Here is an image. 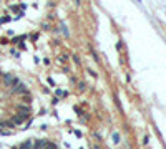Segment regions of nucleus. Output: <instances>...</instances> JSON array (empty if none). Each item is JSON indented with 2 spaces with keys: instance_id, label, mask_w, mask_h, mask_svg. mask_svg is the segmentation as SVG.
<instances>
[{
  "instance_id": "obj_1",
  "label": "nucleus",
  "mask_w": 166,
  "mask_h": 149,
  "mask_svg": "<svg viewBox=\"0 0 166 149\" xmlns=\"http://www.w3.org/2000/svg\"><path fill=\"white\" fill-rule=\"evenodd\" d=\"M3 81H5V84H8V86H15L17 83H20L18 78L13 76V74H3Z\"/></svg>"
},
{
  "instance_id": "obj_2",
  "label": "nucleus",
  "mask_w": 166,
  "mask_h": 149,
  "mask_svg": "<svg viewBox=\"0 0 166 149\" xmlns=\"http://www.w3.org/2000/svg\"><path fill=\"white\" fill-rule=\"evenodd\" d=\"M12 88H13V93H17V94H25V93H28L27 86L23 83H17L15 86H12Z\"/></svg>"
},
{
  "instance_id": "obj_3",
  "label": "nucleus",
  "mask_w": 166,
  "mask_h": 149,
  "mask_svg": "<svg viewBox=\"0 0 166 149\" xmlns=\"http://www.w3.org/2000/svg\"><path fill=\"white\" fill-rule=\"evenodd\" d=\"M45 144H47V141L45 139H40V141H35V144L32 146V149H43Z\"/></svg>"
},
{
  "instance_id": "obj_4",
  "label": "nucleus",
  "mask_w": 166,
  "mask_h": 149,
  "mask_svg": "<svg viewBox=\"0 0 166 149\" xmlns=\"http://www.w3.org/2000/svg\"><path fill=\"white\" fill-rule=\"evenodd\" d=\"M32 144H33V141H25L18 146V149H32Z\"/></svg>"
},
{
  "instance_id": "obj_5",
  "label": "nucleus",
  "mask_w": 166,
  "mask_h": 149,
  "mask_svg": "<svg viewBox=\"0 0 166 149\" xmlns=\"http://www.w3.org/2000/svg\"><path fill=\"white\" fill-rule=\"evenodd\" d=\"M18 109H20V113H30V108H28V104H20Z\"/></svg>"
},
{
  "instance_id": "obj_6",
  "label": "nucleus",
  "mask_w": 166,
  "mask_h": 149,
  "mask_svg": "<svg viewBox=\"0 0 166 149\" xmlns=\"http://www.w3.org/2000/svg\"><path fill=\"white\" fill-rule=\"evenodd\" d=\"M43 149H56V144H53V143H47Z\"/></svg>"
},
{
  "instance_id": "obj_7",
  "label": "nucleus",
  "mask_w": 166,
  "mask_h": 149,
  "mask_svg": "<svg viewBox=\"0 0 166 149\" xmlns=\"http://www.w3.org/2000/svg\"><path fill=\"white\" fill-rule=\"evenodd\" d=\"M113 139H115V143H120V136H118V134H113Z\"/></svg>"
},
{
  "instance_id": "obj_8",
  "label": "nucleus",
  "mask_w": 166,
  "mask_h": 149,
  "mask_svg": "<svg viewBox=\"0 0 166 149\" xmlns=\"http://www.w3.org/2000/svg\"><path fill=\"white\" fill-rule=\"evenodd\" d=\"M7 22H10V18H8V17H3V18L0 20V23H7Z\"/></svg>"
},
{
  "instance_id": "obj_9",
  "label": "nucleus",
  "mask_w": 166,
  "mask_h": 149,
  "mask_svg": "<svg viewBox=\"0 0 166 149\" xmlns=\"http://www.w3.org/2000/svg\"><path fill=\"white\" fill-rule=\"evenodd\" d=\"M2 76H3V73H2V71H0V78H2Z\"/></svg>"
},
{
  "instance_id": "obj_10",
  "label": "nucleus",
  "mask_w": 166,
  "mask_h": 149,
  "mask_svg": "<svg viewBox=\"0 0 166 149\" xmlns=\"http://www.w3.org/2000/svg\"><path fill=\"white\" fill-rule=\"evenodd\" d=\"M13 149H18V147H13Z\"/></svg>"
}]
</instances>
